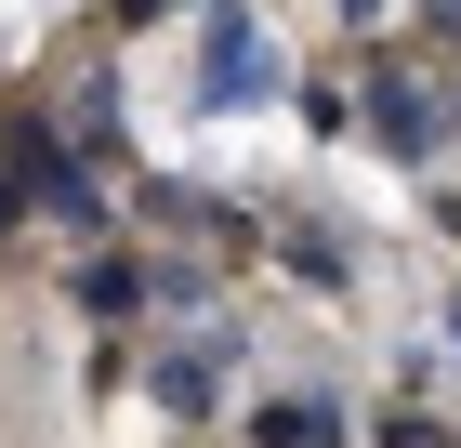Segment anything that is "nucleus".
<instances>
[{
    "instance_id": "nucleus-1",
    "label": "nucleus",
    "mask_w": 461,
    "mask_h": 448,
    "mask_svg": "<svg viewBox=\"0 0 461 448\" xmlns=\"http://www.w3.org/2000/svg\"><path fill=\"white\" fill-rule=\"evenodd\" d=\"M198 119H250V105H290V53L264 27V0H198Z\"/></svg>"
},
{
    "instance_id": "nucleus-2",
    "label": "nucleus",
    "mask_w": 461,
    "mask_h": 448,
    "mask_svg": "<svg viewBox=\"0 0 461 448\" xmlns=\"http://www.w3.org/2000/svg\"><path fill=\"white\" fill-rule=\"evenodd\" d=\"M356 105H369V145H383L395 172H435L448 159V133H461V79H435V67H356Z\"/></svg>"
},
{
    "instance_id": "nucleus-3",
    "label": "nucleus",
    "mask_w": 461,
    "mask_h": 448,
    "mask_svg": "<svg viewBox=\"0 0 461 448\" xmlns=\"http://www.w3.org/2000/svg\"><path fill=\"white\" fill-rule=\"evenodd\" d=\"M238 356H250V330H238V316H198V343H172V356H158V370H145V396H158L172 422H224V370H238Z\"/></svg>"
},
{
    "instance_id": "nucleus-4",
    "label": "nucleus",
    "mask_w": 461,
    "mask_h": 448,
    "mask_svg": "<svg viewBox=\"0 0 461 448\" xmlns=\"http://www.w3.org/2000/svg\"><path fill=\"white\" fill-rule=\"evenodd\" d=\"M67 304L93 316V330H145L158 316V251H132V238H93L67 264Z\"/></svg>"
},
{
    "instance_id": "nucleus-5",
    "label": "nucleus",
    "mask_w": 461,
    "mask_h": 448,
    "mask_svg": "<svg viewBox=\"0 0 461 448\" xmlns=\"http://www.w3.org/2000/svg\"><path fill=\"white\" fill-rule=\"evenodd\" d=\"M250 448H356V396L343 382H277V396H250Z\"/></svg>"
},
{
    "instance_id": "nucleus-6",
    "label": "nucleus",
    "mask_w": 461,
    "mask_h": 448,
    "mask_svg": "<svg viewBox=\"0 0 461 448\" xmlns=\"http://www.w3.org/2000/svg\"><path fill=\"white\" fill-rule=\"evenodd\" d=\"M277 264H290V290H317V304H343V290H356V238H343V224H317V211H290V224H277Z\"/></svg>"
},
{
    "instance_id": "nucleus-7",
    "label": "nucleus",
    "mask_w": 461,
    "mask_h": 448,
    "mask_svg": "<svg viewBox=\"0 0 461 448\" xmlns=\"http://www.w3.org/2000/svg\"><path fill=\"white\" fill-rule=\"evenodd\" d=\"M290 119H303L317 145H356V133H369V105H356V79H330V67H303V79H290Z\"/></svg>"
},
{
    "instance_id": "nucleus-8",
    "label": "nucleus",
    "mask_w": 461,
    "mask_h": 448,
    "mask_svg": "<svg viewBox=\"0 0 461 448\" xmlns=\"http://www.w3.org/2000/svg\"><path fill=\"white\" fill-rule=\"evenodd\" d=\"M212 304H224V264H198V251H172V264H158V316H185V330H198Z\"/></svg>"
},
{
    "instance_id": "nucleus-9",
    "label": "nucleus",
    "mask_w": 461,
    "mask_h": 448,
    "mask_svg": "<svg viewBox=\"0 0 461 448\" xmlns=\"http://www.w3.org/2000/svg\"><path fill=\"white\" fill-rule=\"evenodd\" d=\"M383 448H461V435H448V409H422V396H409V409L383 422Z\"/></svg>"
},
{
    "instance_id": "nucleus-10",
    "label": "nucleus",
    "mask_w": 461,
    "mask_h": 448,
    "mask_svg": "<svg viewBox=\"0 0 461 448\" xmlns=\"http://www.w3.org/2000/svg\"><path fill=\"white\" fill-rule=\"evenodd\" d=\"M409 14H422V40H435V53H461V0H409Z\"/></svg>"
},
{
    "instance_id": "nucleus-11",
    "label": "nucleus",
    "mask_w": 461,
    "mask_h": 448,
    "mask_svg": "<svg viewBox=\"0 0 461 448\" xmlns=\"http://www.w3.org/2000/svg\"><path fill=\"white\" fill-rule=\"evenodd\" d=\"M119 27H158V14H198V0H106Z\"/></svg>"
},
{
    "instance_id": "nucleus-12",
    "label": "nucleus",
    "mask_w": 461,
    "mask_h": 448,
    "mask_svg": "<svg viewBox=\"0 0 461 448\" xmlns=\"http://www.w3.org/2000/svg\"><path fill=\"white\" fill-rule=\"evenodd\" d=\"M14 224H40V198H27L14 172H0V238H14Z\"/></svg>"
},
{
    "instance_id": "nucleus-13",
    "label": "nucleus",
    "mask_w": 461,
    "mask_h": 448,
    "mask_svg": "<svg viewBox=\"0 0 461 448\" xmlns=\"http://www.w3.org/2000/svg\"><path fill=\"white\" fill-rule=\"evenodd\" d=\"M435 330H448V356H461V277H448V290H435Z\"/></svg>"
},
{
    "instance_id": "nucleus-14",
    "label": "nucleus",
    "mask_w": 461,
    "mask_h": 448,
    "mask_svg": "<svg viewBox=\"0 0 461 448\" xmlns=\"http://www.w3.org/2000/svg\"><path fill=\"white\" fill-rule=\"evenodd\" d=\"M330 14H343V27H383V14H395V0H330Z\"/></svg>"
}]
</instances>
